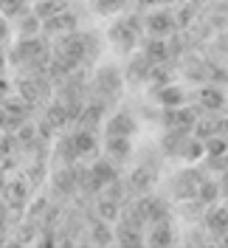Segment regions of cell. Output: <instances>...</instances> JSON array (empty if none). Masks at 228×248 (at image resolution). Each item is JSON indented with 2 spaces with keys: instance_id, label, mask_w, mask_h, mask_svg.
Masks as SVG:
<instances>
[{
  "instance_id": "cell-23",
  "label": "cell",
  "mask_w": 228,
  "mask_h": 248,
  "mask_svg": "<svg viewBox=\"0 0 228 248\" xmlns=\"http://www.w3.org/2000/svg\"><path fill=\"white\" fill-rule=\"evenodd\" d=\"M43 119H46L57 133H62V130H68V127H71V116H68V110L62 108L57 99L46 102V113H43Z\"/></svg>"
},
{
  "instance_id": "cell-4",
  "label": "cell",
  "mask_w": 228,
  "mask_h": 248,
  "mask_svg": "<svg viewBox=\"0 0 228 248\" xmlns=\"http://www.w3.org/2000/svg\"><path fill=\"white\" fill-rule=\"evenodd\" d=\"M85 46H88V31H68L60 34L54 43H51V54L57 60L68 62L71 68H85Z\"/></svg>"
},
{
  "instance_id": "cell-5",
  "label": "cell",
  "mask_w": 228,
  "mask_h": 248,
  "mask_svg": "<svg viewBox=\"0 0 228 248\" xmlns=\"http://www.w3.org/2000/svg\"><path fill=\"white\" fill-rule=\"evenodd\" d=\"M15 91H17V96H23L26 102H31L34 108H40V105L51 102L54 82L48 79V74H17Z\"/></svg>"
},
{
  "instance_id": "cell-44",
  "label": "cell",
  "mask_w": 228,
  "mask_h": 248,
  "mask_svg": "<svg viewBox=\"0 0 228 248\" xmlns=\"http://www.w3.org/2000/svg\"><path fill=\"white\" fill-rule=\"evenodd\" d=\"M226 119H228V108H226Z\"/></svg>"
},
{
  "instance_id": "cell-17",
  "label": "cell",
  "mask_w": 228,
  "mask_h": 248,
  "mask_svg": "<svg viewBox=\"0 0 228 248\" xmlns=\"http://www.w3.org/2000/svg\"><path fill=\"white\" fill-rule=\"evenodd\" d=\"M74 144H76V153L79 158H99L102 155V144L96 139V130H88V127H74Z\"/></svg>"
},
{
  "instance_id": "cell-16",
  "label": "cell",
  "mask_w": 228,
  "mask_h": 248,
  "mask_svg": "<svg viewBox=\"0 0 228 248\" xmlns=\"http://www.w3.org/2000/svg\"><path fill=\"white\" fill-rule=\"evenodd\" d=\"M152 62L144 57V51H133L127 57V68H124V85H144L147 82V74H150Z\"/></svg>"
},
{
  "instance_id": "cell-28",
  "label": "cell",
  "mask_w": 228,
  "mask_h": 248,
  "mask_svg": "<svg viewBox=\"0 0 228 248\" xmlns=\"http://www.w3.org/2000/svg\"><path fill=\"white\" fill-rule=\"evenodd\" d=\"M37 34H43V20L29 9L26 15L17 17V37H37Z\"/></svg>"
},
{
  "instance_id": "cell-30",
  "label": "cell",
  "mask_w": 228,
  "mask_h": 248,
  "mask_svg": "<svg viewBox=\"0 0 228 248\" xmlns=\"http://www.w3.org/2000/svg\"><path fill=\"white\" fill-rule=\"evenodd\" d=\"M130 0H91V12L99 17H113V15H122L127 9Z\"/></svg>"
},
{
  "instance_id": "cell-36",
  "label": "cell",
  "mask_w": 228,
  "mask_h": 248,
  "mask_svg": "<svg viewBox=\"0 0 228 248\" xmlns=\"http://www.w3.org/2000/svg\"><path fill=\"white\" fill-rule=\"evenodd\" d=\"M203 172H220V175H226L228 172V153L203 155Z\"/></svg>"
},
{
  "instance_id": "cell-20",
  "label": "cell",
  "mask_w": 228,
  "mask_h": 248,
  "mask_svg": "<svg viewBox=\"0 0 228 248\" xmlns=\"http://www.w3.org/2000/svg\"><path fill=\"white\" fill-rule=\"evenodd\" d=\"M85 232H88L91 246H110V243H113V229H110V223L102 220V217H96V215L85 217Z\"/></svg>"
},
{
  "instance_id": "cell-10",
  "label": "cell",
  "mask_w": 228,
  "mask_h": 248,
  "mask_svg": "<svg viewBox=\"0 0 228 248\" xmlns=\"http://www.w3.org/2000/svg\"><path fill=\"white\" fill-rule=\"evenodd\" d=\"M206 178V172L203 170H195V167H189V170L178 172L175 178H172V195L178 198V201H192V198H198V186L200 181Z\"/></svg>"
},
{
  "instance_id": "cell-29",
  "label": "cell",
  "mask_w": 228,
  "mask_h": 248,
  "mask_svg": "<svg viewBox=\"0 0 228 248\" xmlns=\"http://www.w3.org/2000/svg\"><path fill=\"white\" fill-rule=\"evenodd\" d=\"M119 212H122V203L96 195V203H93V215L96 217H102V220H107V223H116V220H119Z\"/></svg>"
},
{
  "instance_id": "cell-21",
  "label": "cell",
  "mask_w": 228,
  "mask_h": 248,
  "mask_svg": "<svg viewBox=\"0 0 228 248\" xmlns=\"http://www.w3.org/2000/svg\"><path fill=\"white\" fill-rule=\"evenodd\" d=\"M76 161H79V153H76L74 144V133H62L54 144V164L57 167H74Z\"/></svg>"
},
{
  "instance_id": "cell-14",
  "label": "cell",
  "mask_w": 228,
  "mask_h": 248,
  "mask_svg": "<svg viewBox=\"0 0 228 248\" xmlns=\"http://www.w3.org/2000/svg\"><path fill=\"white\" fill-rule=\"evenodd\" d=\"M102 155L110 158L116 167H122L130 161V155H133V141L127 139V136H105V144H102Z\"/></svg>"
},
{
  "instance_id": "cell-33",
  "label": "cell",
  "mask_w": 228,
  "mask_h": 248,
  "mask_svg": "<svg viewBox=\"0 0 228 248\" xmlns=\"http://www.w3.org/2000/svg\"><path fill=\"white\" fill-rule=\"evenodd\" d=\"M99 54H102V37H99V31H88V46H85V68L88 71L99 62Z\"/></svg>"
},
{
  "instance_id": "cell-25",
  "label": "cell",
  "mask_w": 228,
  "mask_h": 248,
  "mask_svg": "<svg viewBox=\"0 0 228 248\" xmlns=\"http://www.w3.org/2000/svg\"><path fill=\"white\" fill-rule=\"evenodd\" d=\"M141 51H144V57H147L152 65H158V62H172L169 60V43L164 37H150Z\"/></svg>"
},
{
  "instance_id": "cell-32",
  "label": "cell",
  "mask_w": 228,
  "mask_h": 248,
  "mask_svg": "<svg viewBox=\"0 0 228 248\" xmlns=\"http://www.w3.org/2000/svg\"><path fill=\"white\" fill-rule=\"evenodd\" d=\"M198 201L203 206H212V203L220 201V181H214V178H203L198 186Z\"/></svg>"
},
{
  "instance_id": "cell-3",
  "label": "cell",
  "mask_w": 228,
  "mask_h": 248,
  "mask_svg": "<svg viewBox=\"0 0 228 248\" xmlns=\"http://www.w3.org/2000/svg\"><path fill=\"white\" fill-rule=\"evenodd\" d=\"M141 31H144V23L138 15H124L119 20H113V26L107 29V40L113 43V51L122 54V57H130L133 51L141 43Z\"/></svg>"
},
{
  "instance_id": "cell-35",
  "label": "cell",
  "mask_w": 228,
  "mask_h": 248,
  "mask_svg": "<svg viewBox=\"0 0 228 248\" xmlns=\"http://www.w3.org/2000/svg\"><path fill=\"white\" fill-rule=\"evenodd\" d=\"M203 155H206V150H203V141H200L198 136H189V139H186V144H183L181 158H183V161H189V164H195V161H200Z\"/></svg>"
},
{
  "instance_id": "cell-26",
  "label": "cell",
  "mask_w": 228,
  "mask_h": 248,
  "mask_svg": "<svg viewBox=\"0 0 228 248\" xmlns=\"http://www.w3.org/2000/svg\"><path fill=\"white\" fill-rule=\"evenodd\" d=\"M71 6H74L71 0H34V3H31V12L40 17V20H48V17L60 15V12L71 9Z\"/></svg>"
},
{
  "instance_id": "cell-24",
  "label": "cell",
  "mask_w": 228,
  "mask_h": 248,
  "mask_svg": "<svg viewBox=\"0 0 228 248\" xmlns=\"http://www.w3.org/2000/svg\"><path fill=\"white\" fill-rule=\"evenodd\" d=\"M113 240L119 246H144V232L124 223V220H116V229H113Z\"/></svg>"
},
{
  "instance_id": "cell-19",
  "label": "cell",
  "mask_w": 228,
  "mask_h": 248,
  "mask_svg": "<svg viewBox=\"0 0 228 248\" xmlns=\"http://www.w3.org/2000/svg\"><path fill=\"white\" fill-rule=\"evenodd\" d=\"M198 102L203 113H217V110L226 108V93L220 85H212V82H203L198 91Z\"/></svg>"
},
{
  "instance_id": "cell-45",
  "label": "cell",
  "mask_w": 228,
  "mask_h": 248,
  "mask_svg": "<svg viewBox=\"0 0 228 248\" xmlns=\"http://www.w3.org/2000/svg\"><path fill=\"white\" fill-rule=\"evenodd\" d=\"M31 3H34V0H31Z\"/></svg>"
},
{
  "instance_id": "cell-8",
  "label": "cell",
  "mask_w": 228,
  "mask_h": 248,
  "mask_svg": "<svg viewBox=\"0 0 228 248\" xmlns=\"http://www.w3.org/2000/svg\"><path fill=\"white\" fill-rule=\"evenodd\" d=\"M29 195H31V186L23 175H15V178H6V186H3V198L0 201L6 203L15 215H23L26 206H29Z\"/></svg>"
},
{
  "instance_id": "cell-7",
  "label": "cell",
  "mask_w": 228,
  "mask_h": 248,
  "mask_svg": "<svg viewBox=\"0 0 228 248\" xmlns=\"http://www.w3.org/2000/svg\"><path fill=\"white\" fill-rule=\"evenodd\" d=\"M79 192V164L74 167H57L51 175V195L57 201H71Z\"/></svg>"
},
{
  "instance_id": "cell-38",
  "label": "cell",
  "mask_w": 228,
  "mask_h": 248,
  "mask_svg": "<svg viewBox=\"0 0 228 248\" xmlns=\"http://www.w3.org/2000/svg\"><path fill=\"white\" fill-rule=\"evenodd\" d=\"M12 217H15V212L0 201V243H6V232H9V226H12V223H9Z\"/></svg>"
},
{
  "instance_id": "cell-22",
  "label": "cell",
  "mask_w": 228,
  "mask_h": 248,
  "mask_svg": "<svg viewBox=\"0 0 228 248\" xmlns=\"http://www.w3.org/2000/svg\"><path fill=\"white\" fill-rule=\"evenodd\" d=\"M172 243H175L172 220H158V223H150V232H144V246H172Z\"/></svg>"
},
{
  "instance_id": "cell-15",
  "label": "cell",
  "mask_w": 228,
  "mask_h": 248,
  "mask_svg": "<svg viewBox=\"0 0 228 248\" xmlns=\"http://www.w3.org/2000/svg\"><path fill=\"white\" fill-rule=\"evenodd\" d=\"M203 229L212 234V240H220L228 232V206L212 203L206 206V215H203Z\"/></svg>"
},
{
  "instance_id": "cell-40",
  "label": "cell",
  "mask_w": 228,
  "mask_h": 248,
  "mask_svg": "<svg viewBox=\"0 0 228 248\" xmlns=\"http://www.w3.org/2000/svg\"><path fill=\"white\" fill-rule=\"evenodd\" d=\"M3 43H9V20L0 15V48H3Z\"/></svg>"
},
{
  "instance_id": "cell-27",
  "label": "cell",
  "mask_w": 228,
  "mask_h": 248,
  "mask_svg": "<svg viewBox=\"0 0 228 248\" xmlns=\"http://www.w3.org/2000/svg\"><path fill=\"white\" fill-rule=\"evenodd\" d=\"M183 77L192 79V82H209V62H203L200 57H186V65H183Z\"/></svg>"
},
{
  "instance_id": "cell-31",
  "label": "cell",
  "mask_w": 228,
  "mask_h": 248,
  "mask_svg": "<svg viewBox=\"0 0 228 248\" xmlns=\"http://www.w3.org/2000/svg\"><path fill=\"white\" fill-rule=\"evenodd\" d=\"M217 127H220L217 113H206L203 119L198 116V122H195V127H192V136H198V139L203 141V139H209V136H214V133H217Z\"/></svg>"
},
{
  "instance_id": "cell-2",
  "label": "cell",
  "mask_w": 228,
  "mask_h": 248,
  "mask_svg": "<svg viewBox=\"0 0 228 248\" xmlns=\"http://www.w3.org/2000/svg\"><path fill=\"white\" fill-rule=\"evenodd\" d=\"M124 91V74L119 65H99L88 82V99H99L102 105L113 108Z\"/></svg>"
},
{
  "instance_id": "cell-13",
  "label": "cell",
  "mask_w": 228,
  "mask_h": 248,
  "mask_svg": "<svg viewBox=\"0 0 228 248\" xmlns=\"http://www.w3.org/2000/svg\"><path fill=\"white\" fill-rule=\"evenodd\" d=\"M150 99L158 102L161 108H181L186 105V91L175 82H167V85H150Z\"/></svg>"
},
{
  "instance_id": "cell-43",
  "label": "cell",
  "mask_w": 228,
  "mask_h": 248,
  "mask_svg": "<svg viewBox=\"0 0 228 248\" xmlns=\"http://www.w3.org/2000/svg\"><path fill=\"white\" fill-rule=\"evenodd\" d=\"M3 186H6V175L0 172V198H3Z\"/></svg>"
},
{
  "instance_id": "cell-37",
  "label": "cell",
  "mask_w": 228,
  "mask_h": 248,
  "mask_svg": "<svg viewBox=\"0 0 228 248\" xmlns=\"http://www.w3.org/2000/svg\"><path fill=\"white\" fill-rule=\"evenodd\" d=\"M203 150H206V155H223L228 153V141L220 133H214L209 139H203Z\"/></svg>"
},
{
  "instance_id": "cell-11",
  "label": "cell",
  "mask_w": 228,
  "mask_h": 248,
  "mask_svg": "<svg viewBox=\"0 0 228 248\" xmlns=\"http://www.w3.org/2000/svg\"><path fill=\"white\" fill-rule=\"evenodd\" d=\"M79 12H76L74 6L71 9H65V12H60V15L48 17V20H43V37H60V34H68V31H76L79 29Z\"/></svg>"
},
{
  "instance_id": "cell-39",
  "label": "cell",
  "mask_w": 228,
  "mask_h": 248,
  "mask_svg": "<svg viewBox=\"0 0 228 248\" xmlns=\"http://www.w3.org/2000/svg\"><path fill=\"white\" fill-rule=\"evenodd\" d=\"M9 96H12V82L0 77V108H3V102H6Z\"/></svg>"
},
{
  "instance_id": "cell-41",
  "label": "cell",
  "mask_w": 228,
  "mask_h": 248,
  "mask_svg": "<svg viewBox=\"0 0 228 248\" xmlns=\"http://www.w3.org/2000/svg\"><path fill=\"white\" fill-rule=\"evenodd\" d=\"M141 9H155V6H167V3H172V0H136Z\"/></svg>"
},
{
  "instance_id": "cell-12",
  "label": "cell",
  "mask_w": 228,
  "mask_h": 248,
  "mask_svg": "<svg viewBox=\"0 0 228 248\" xmlns=\"http://www.w3.org/2000/svg\"><path fill=\"white\" fill-rule=\"evenodd\" d=\"M102 127H105V136H127V139H133V133H138V122L130 110H116L113 116L105 119Z\"/></svg>"
},
{
  "instance_id": "cell-18",
  "label": "cell",
  "mask_w": 228,
  "mask_h": 248,
  "mask_svg": "<svg viewBox=\"0 0 228 248\" xmlns=\"http://www.w3.org/2000/svg\"><path fill=\"white\" fill-rule=\"evenodd\" d=\"M189 136H192V133H189V130H181V127L164 130V136L158 139V150H161V155H167V158H181L183 144H186Z\"/></svg>"
},
{
  "instance_id": "cell-6",
  "label": "cell",
  "mask_w": 228,
  "mask_h": 248,
  "mask_svg": "<svg viewBox=\"0 0 228 248\" xmlns=\"http://www.w3.org/2000/svg\"><path fill=\"white\" fill-rule=\"evenodd\" d=\"M158 167H161V161L141 158V161L136 164V170L130 172V178L124 181L127 195L136 198V195H147V192H152V186H155V181H158Z\"/></svg>"
},
{
  "instance_id": "cell-34",
  "label": "cell",
  "mask_w": 228,
  "mask_h": 248,
  "mask_svg": "<svg viewBox=\"0 0 228 248\" xmlns=\"http://www.w3.org/2000/svg\"><path fill=\"white\" fill-rule=\"evenodd\" d=\"M31 9V0H0V15L6 20H17Z\"/></svg>"
},
{
  "instance_id": "cell-1",
  "label": "cell",
  "mask_w": 228,
  "mask_h": 248,
  "mask_svg": "<svg viewBox=\"0 0 228 248\" xmlns=\"http://www.w3.org/2000/svg\"><path fill=\"white\" fill-rule=\"evenodd\" d=\"M9 65H15L17 74H48L51 62V43L48 37H17V43L9 48Z\"/></svg>"
},
{
  "instance_id": "cell-9",
  "label": "cell",
  "mask_w": 228,
  "mask_h": 248,
  "mask_svg": "<svg viewBox=\"0 0 228 248\" xmlns=\"http://www.w3.org/2000/svg\"><path fill=\"white\" fill-rule=\"evenodd\" d=\"M144 31L150 37H172L178 31V23H175V12H169L164 6H155L150 15L144 17Z\"/></svg>"
},
{
  "instance_id": "cell-42",
  "label": "cell",
  "mask_w": 228,
  "mask_h": 248,
  "mask_svg": "<svg viewBox=\"0 0 228 248\" xmlns=\"http://www.w3.org/2000/svg\"><path fill=\"white\" fill-rule=\"evenodd\" d=\"M6 65H9V57L0 51V77H3V71H6Z\"/></svg>"
}]
</instances>
